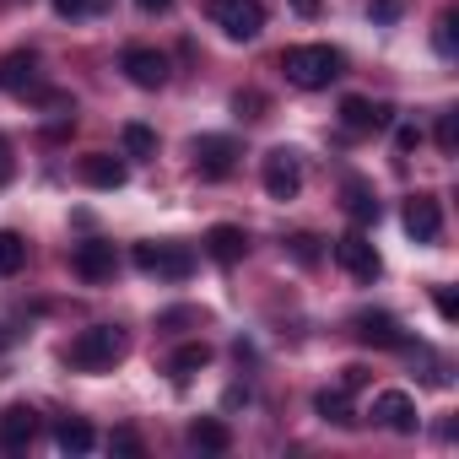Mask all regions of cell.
<instances>
[{
    "label": "cell",
    "mask_w": 459,
    "mask_h": 459,
    "mask_svg": "<svg viewBox=\"0 0 459 459\" xmlns=\"http://www.w3.org/2000/svg\"><path fill=\"white\" fill-rule=\"evenodd\" d=\"M281 71H287L292 87L319 92V87H330V82L346 71V60H341V49H330V44H292V49L281 55Z\"/></svg>",
    "instance_id": "6da1fadb"
},
{
    "label": "cell",
    "mask_w": 459,
    "mask_h": 459,
    "mask_svg": "<svg viewBox=\"0 0 459 459\" xmlns=\"http://www.w3.org/2000/svg\"><path fill=\"white\" fill-rule=\"evenodd\" d=\"M119 357H125V335H119L114 325H92V330H82V335L71 341V351H65V362L82 368V373H108Z\"/></svg>",
    "instance_id": "7a4b0ae2"
},
{
    "label": "cell",
    "mask_w": 459,
    "mask_h": 459,
    "mask_svg": "<svg viewBox=\"0 0 459 459\" xmlns=\"http://www.w3.org/2000/svg\"><path fill=\"white\" fill-rule=\"evenodd\" d=\"M211 22H216L227 39L249 44V39H260V28H265V6H260V0H211Z\"/></svg>",
    "instance_id": "3957f363"
},
{
    "label": "cell",
    "mask_w": 459,
    "mask_h": 459,
    "mask_svg": "<svg viewBox=\"0 0 459 459\" xmlns=\"http://www.w3.org/2000/svg\"><path fill=\"white\" fill-rule=\"evenodd\" d=\"M135 271H146V276H162V281H184L189 271H195V255L184 249V244H135Z\"/></svg>",
    "instance_id": "277c9868"
},
{
    "label": "cell",
    "mask_w": 459,
    "mask_h": 459,
    "mask_svg": "<svg viewBox=\"0 0 459 459\" xmlns=\"http://www.w3.org/2000/svg\"><path fill=\"white\" fill-rule=\"evenodd\" d=\"M260 178H265V195H271V200H298V189H303V162H298V152H287V146L265 152Z\"/></svg>",
    "instance_id": "5b68a950"
},
{
    "label": "cell",
    "mask_w": 459,
    "mask_h": 459,
    "mask_svg": "<svg viewBox=\"0 0 459 459\" xmlns=\"http://www.w3.org/2000/svg\"><path fill=\"white\" fill-rule=\"evenodd\" d=\"M335 265H341L351 281H378V271H384L378 249H373L362 233H346V238H335Z\"/></svg>",
    "instance_id": "8992f818"
},
{
    "label": "cell",
    "mask_w": 459,
    "mask_h": 459,
    "mask_svg": "<svg viewBox=\"0 0 459 459\" xmlns=\"http://www.w3.org/2000/svg\"><path fill=\"white\" fill-rule=\"evenodd\" d=\"M44 82H39V55L33 49H17L0 60V92H12V98H33Z\"/></svg>",
    "instance_id": "52a82bcc"
},
{
    "label": "cell",
    "mask_w": 459,
    "mask_h": 459,
    "mask_svg": "<svg viewBox=\"0 0 459 459\" xmlns=\"http://www.w3.org/2000/svg\"><path fill=\"white\" fill-rule=\"evenodd\" d=\"M405 233H411L416 244H437V238H443V205H437L432 195H411V200H405Z\"/></svg>",
    "instance_id": "ba28073f"
},
{
    "label": "cell",
    "mask_w": 459,
    "mask_h": 459,
    "mask_svg": "<svg viewBox=\"0 0 459 459\" xmlns=\"http://www.w3.org/2000/svg\"><path fill=\"white\" fill-rule=\"evenodd\" d=\"M373 421H384L389 432H416V427H421L416 400H411L405 389H384V394H373Z\"/></svg>",
    "instance_id": "9c48e42d"
},
{
    "label": "cell",
    "mask_w": 459,
    "mask_h": 459,
    "mask_svg": "<svg viewBox=\"0 0 459 459\" xmlns=\"http://www.w3.org/2000/svg\"><path fill=\"white\" fill-rule=\"evenodd\" d=\"M33 437H39V411L33 405H6L0 411V448L6 454H22Z\"/></svg>",
    "instance_id": "30bf717a"
},
{
    "label": "cell",
    "mask_w": 459,
    "mask_h": 459,
    "mask_svg": "<svg viewBox=\"0 0 459 459\" xmlns=\"http://www.w3.org/2000/svg\"><path fill=\"white\" fill-rule=\"evenodd\" d=\"M233 162H238V146L227 141V135H200V141H195V168H200V178H227V173H233Z\"/></svg>",
    "instance_id": "8fae6325"
},
{
    "label": "cell",
    "mask_w": 459,
    "mask_h": 459,
    "mask_svg": "<svg viewBox=\"0 0 459 459\" xmlns=\"http://www.w3.org/2000/svg\"><path fill=\"white\" fill-rule=\"evenodd\" d=\"M119 65H125V76H130L141 92H157V87L168 82V55H157V49H141V44H135V49H125Z\"/></svg>",
    "instance_id": "7c38bea8"
},
{
    "label": "cell",
    "mask_w": 459,
    "mask_h": 459,
    "mask_svg": "<svg viewBox=\"0 0 459 459\" xmlns=\"http://www.w3.org/2000/svg\"><path fill=\"white\" fill-rule=\"evenodd\" d=\"M351 330H357L362 346H378V351H400V346H405V330H400L394 314H357Z\"/></svg>",
    "instance_id": "4fadbf2b"
},
{
    "label": "cell",
    "mask_w": 459,
    "mask_h": 459,
    "mask_svg": "<svg viewBox=\"0 0 459 459\" xmlns=\"http://www.w3.org/2000/svg\"><path fill=\"white\" fill-rule=\"evenodd\" d=\"M205 255L216 265H238L249 255V233H244V227H233V221H216L211 233H205Z\"/></svg>",
    "instance_id": "5bb4252c"
},
{
    "label": "cell",
    "mask_w": 459,
    "mask_h": 459,
    "mask_svg": "<svg viewBox=\"0 0 459 459\" xmlns=\"http://www.w3.org/2000/svg\"><path fill=\"white\" fill-rule=\"evenodd\" d=\"M389 125V108L384 103H368V98H341V130L346 135H373Z\"/></svg>",
    "instance_id": "9a60e30c"
},
{
    "label": "cell",
    "mask_w": 459,
    "mask_h": 459,
    "mask_svg": "<svg viewBox=\"0 0 459 459\" xmlns=\"http://www.w3.org/2000/svg\"><path fill=\"white\" fill-rule=\"evenodd\" d=\"M71 271L82 276V281H108L114 276V244H76V255H71Z\"/></svg>",
    "instance_id": "2e32d148"
},
{
    "label": "cell",
    "mask_w": 459,
    "mask_h": 459,
    "mask_svg": "<svg viewBox=\"0 0 459 459\" xmlns=\"http://www.w3.org/2000/svg\"><path fill=\"white\" fill-rule=\"evenodd\" d=\"M76 173H82V184H92V189H125V162L108 157V152H87Z\"/></svg>",
    "instance_id": "e0dca14e"
},
{
    "label": "cell",
    "mask_w": 459,
    "mask_h": 459,
    "mask_svg": "<svg viewBox=\"0 0 459 459\" xmlns=\"http://www.w3.org/2000/svg\"><path fill=\"white\" fill-rule=\"evenodd\" d=\"M341 200H346L351 221H378V195H373L368 178H346V184H341Z\"/></svg>",
    "instance_id": "ac0fdd59"
},
{
    "label": "cell",
    "mask_w": 459,
    "mask_h": 459,
    "mask_svg": "<svg viewBox=\"0 0 459 459\" xmlns=\"http://www.w3.org/2000/svg\"><path fill=\"white\" fill-rule=\"evenodd\" d=\"M189 443L195 448H211V454H227V448H233V432H227V421H216V416H200L189 427Z\"/></svg>",
    "instance_id": "d6986e66"
},
{
    "label": "cell",
    "mask_w": 459,
    "mask_h": 459,
    "mask_svg": "<svg viewBox=\"0 0 459 459\" xmlns=\"http://www.w3.org/2000/svg\"><path fill=\"white\" fill-rule=\"evenodd\" d=\"M205 362H211V346H205V341H189V346H178V351L168 357V373H173V378L184 384V378H195V373H200Z\"/></svg>",
    "instance_id": "ffe728a7"
},
{
    "label": "cell",
    "mask_w": 459,
    "mask_h": 459,
    "mask_svg": "<svg viewBox=\"0 0 459 459\" xmlns=\"http://www.w3.org/2000/svg\"><path fill=\"white\" fill-rule=\"evenodd\" d=\"M314 411L330 421V427H357V416H351V400H346V389H319L314 394Z\"/></svg>",
    "instance_id": "44dd1931"
},
{
    "label": "cell",
    "mask_w": 459,
    "mask_h": 459,
    "mask_svg": "<svg viewBox=\"0 0 459 459\" xmlns=\"http://www.w3.org/2000/svg\"><path fill=\"white\" fill-rule=\"evenodd\" d=\"M55 443H60V454H92V448H98V432H92L87 421L71 416V421L55 427Z\"/></svg>",
    "instance_id": "7402d4cb"
},
{
    "label": "cell",
    "mask_w": 459,
    "mask_h": 459,
    "mask_svg": "<svg viewBox=\"0 0 459 459\" xmlns=\"http://www.w3.org/2000/svg\"><path fill=\"white\" fill-rule=\"evenodd\" d=\"M22 265H28V244H22L17 233H6V227H0V281L17 276Z\"/></svg>",
    "instance_id": "603a6c76"
},
{
    "label": "cell",
    "mask_w": 459,
    "mask_h": 459,
    "mask_svg": "<svg viewBox=\"0 0 459 459\" xmlns=\"http://www.w3.org/2000/svg\"><path fill=\"white\" fill-rule=\"evenodd\" d=\"M125 157H157V130L152 125H125Z\"/></svg>",
    "instance_id": "cb8c5ba5"
},
{
    "label": "cell",
    "mask_w": 459,
    "mask_h": 459,
    "mask_svg": "<svg viewBox=\"0 0 459 459\" xmlns=\"http://www.w3.org/2000/svg\"><path fill=\"white\" fill-rule=\"evenodd\" d=\"M287 255H292L298 265H319V238H314V233H298V238H287Z\"/></svg>",
    "instance_id": "d4e9b609"
},
{
    "label": "cell",
    "mask_w": 459,
    "mask_h": 459,
    "mask_svg": "<svg viewBox=\"0 0 459 459\" xmlns=\"http://www.w3.org/2000/svg\"><path fill=\"white\" fill-rule=\"evenodd\" d=\"M108 448H114V454H125V459H141V454H146V443H141L130 427H119V432L108 437Z\"/></svg>",
    "instance_id": "484cf974"
},
{
    "label": "cell",
    "mask_w": 459,
    "mask_h": 459,
    "mask_svg": "<svg viewBox=\"0 0 459 459\" xmlns=\"http://www.w3.org/2000/svg\"><path fill=\"white\" fill-rule=\"evenodd\" d=\"M437 146H443L448 157L459 152V119H454V114H437Z\"/></svg>",
    "instance_id": "4316f807"
},
{
    "label": "cell",
    "mask_w": 459,
    "mask_h": 459,
    "mask_svg": "<svg viewBox=\"0 0 459 459\" xmlns=\"http://www.w3.org/2000/svg\"><path fill=\"white\" fill-rule=\"evenodd\" d=\"M437 55H454V17H437V33H432Z\"/></svg>",
    "instance_id": "83f0119b"
},
{
    "label": "cell",
    "mask_w": 459,
    "mask_h": 459,
    "mask_svg": "<svg viewBox=\"0 0 459 459\" xmlns=\"http://www.w3.org/2000/svg\"><path fill=\"white\" fill-rule=\"evenodd\" d=\"M233 108H238L244 119H260V108H265V98H260V92H238V98H233Z\"/></svg>",
    "instance_id": "f1b7e54d"
},
{
    "label": "cell",
    "mask_w": 459,
    "mask_h": 459,
    "mask_svg": "<svg viewBox=\"0 0 459 459\" xmlns=\"http://www.w3.org/2000/svg\"><path fill=\"white\" fill-rule=\"evenodd\" d=\"M368 17L373 22H394L400 17V0H368Z\"/></svg>",
    "instance_id": "f546056e"
},
{
    "label": "cell",
    "mask_w": 459,
    "mask_h": 459,
    "mask_svg": "<svg viewBox=\"0 0 459 459\" xmlns=\"http://www.w3.org/2000/svg\"><path fill=\"white\" fill-rule=\"evenodd\" d=\"M12 173H17V157H12V141H6V135H0V189H6V184H12Z\"/></svg>",
    "instance_id": "4dcf8cb0"
},
{
    "label": "cell",
    "mask_w": 459,
    "mask_h": 459,
    "mask_svg": "<svg viewBox=\"0 0 459 459\" xmlns=\"http://www.w3.org/2000/svg\"><path fill=\"white\" fill-rule=\"evenodd\" d=\"M432 303H437V314H443L448 325L459 319V303H454V292H448V287H437V292H432Z\"/></svg>",
    "instance_id": "1f68e13d"
},
{
    "label": "cell",
    "mask_w": 459,
    "mask_h": 459,
    "mask_svg": "<svg viewBox=\"0 0 459 459\" xmlns=\"http://www.w3.org/2000/svg\"><path fill=\"white\" fill-rule=\"evenodd\" d=\"M92 6H98V0H55V12H60V17H87Z\"/></svg>",
    "instance_id": "d6a6232c"
},
{
    "label": "cell",
    "mask_w": 459,
    "mask_h": 459,
    "mask_svg": "<svg viewBox=\"0 0 459 459\" xmlns=\"http://www.w3.org/2000/svg\"><path fill=\"white\" fill-rule=\"evenodd\" d=\"M368 384V368H341V389L351 394V389H362Z\"/></svg>",
    "instance_id": "836d02e7"
},
{
    "label": "cell",
    "mask_w": 459,
    "mask_h": 459,
    "mask_svg": "<svg viewBox=\"0 0 459 459\" xmlns=\"http://www.w3.org/2000/svg\"><path fill=\"white\" fill-rule=\"evenodd\" d=\"M319 6H325V0H292V12H298V17H319Z\"/></svg>",
    "instance_id": "e575fe53"
},
{
    "label": "cell",
    "mask_w": 459,
    "mask_h": 459,
    "mask_svg": "<svg viewBox=\"0 0 459 459\" xmlns=\"http://www.w3.org/2000/svg\"><path fill=\"white\" fill-rule=\"evenodd\" d=\"M416 141H421L416 130H400V135H394V146H400V152H416Z\"/></svg>",
    "instance_id": "d590c367"
},
{
    "label": "cell",
    "mask_w": 459,
    "mask_h": 459,
    "mask_svg": "<svg viewBox=\"0 0 459 459\" xmlns=\"http://www.w3.org/2000/svg\"><path fill=\"white\" fill-rule=\"evenodd\" d=\"M135 6H141V12H168L173 0H135Z\"/></svg>",
    "instance_id": "8d00e7d4"
},
{
    "label": "cell",
    "mask_w": 459,
    "mask_h": 459,
    "mask_svg": "<svg viewBox=\"0 0 459 459\" xmlns=\"http://www.w3.org/2000/svg\"><path fill=\"white\" fill-rule=\"evenodd\" d=\"M0 341H6V335H0Z\"/></svg>",
    "instance_id": "74e56055"
}]
</instances>
